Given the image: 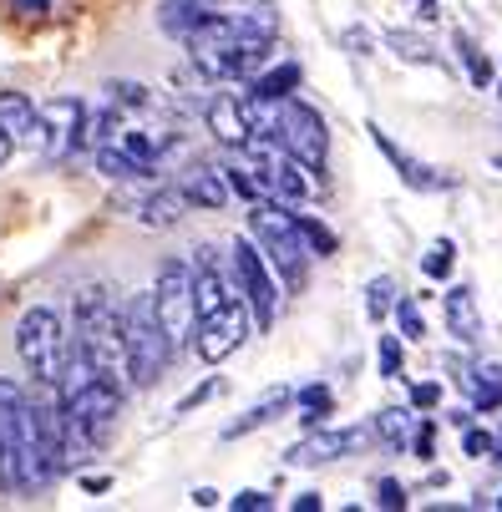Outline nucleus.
Segmentation results:
<instances>
[{
    "label": "nucleus",
    "instance_id": "obj_1",
    "mask_svg": "<svg viewBox=\"0 0 502 512\" xmlns=\"http://www.w3.org/2000/svg\"><path fill=\"white\" fill-rule=\"evenodd\" d=\"M0 487L6 492H41L51 487V472L36 452V421H31V391L0 376Z\"/></svg>",
    "mask_w": 502,
    "mask_h": 512
},
{
    "label": "nucleus",
    "instance_id": "obj_2",
    "mask_svg": "<svg viewBox=\"0 0 502 512\" xmlns=\"http://www.w3.org/2000/svg\"><path fill=\"white\" fill-rule=\"evenodd\" d=\"M249 234L259 239V249L269 254L279 284H284V295H300V289L310 284V244L300 239V218L290 203H279V198H259L249 203Z\"/></svg>",
    "mask_w": 502,
    "mask_h": 512
},
{
    "label": "nucleus",
    "instance_id": "obj_3",
    "mask_svg": "<svg viewBox=\"0 0 502 512\" xmlns=\"http://www.w3.org/2000/svg\"><path fill=\"white\" fill-rule=\"evenodd\" d=\"M122 345H127V355H122L127 386H137V391L158 386L163 371L173 365V355H178V345H173L168 330L158 325L153 295H137L132 305H122Z\"/></svg>",
    "mask_w": 502,
    "mask_h": 512
},
{
    "label": "nucleus",
    "instance_id": "obj_4",
    "mask_svg": "<svg viewBox=\"0 0 502 512\" xmlns=\"http://www.w3.org/2000/svg\"><path fill=\"white\" fill-rule=\"evenodd\" d=\"M16 355L26 365L31 381H51L61 386L66 376V355H71V335L61 325V315L51 305H31L21 320H16Z\"/></svg>",
    "mask_w": 502,
    "mask_h": 512
},
{
    "label": "nucleus",
    "instance_id": "obj_5",
    "mask_svg": "<svg viewBox=\"0 0 502 512\" xmlns=\"http://www.w3.org/2000/svg\"><path fill=\"white\" fill-rule=\"evenodd\" d=\"M229 259H234L239 300H244V305H249V315H254V330H259V335H269V330H274V320H279V300H284V284H279V274H274L269 254H259V239H254V234H239V239H234V249H229Z\"/></svg>",
    "mask_w": 502,
    "mask_h": 512
},
{
    "label": "nucleus",
    "instance_id": "obj_6",
    "mask_svg": "<svg viewBox=\"0 0 502 512\" xmlns=\"http://www.w3.org/2000/svg\"><path fill=\"white\" fill-rule=\"evenodd\" d=\"M153 310H158V325L168 330V340H173L178 350L193 345V330H198L193 264H183V259H163V264H158V279H153Z\"/></svg>",
    "mask_w": 502,
    "mask_h": 512
},
{
    "label": "nucleus",
    "instance_id": "obj_7",
    "mask_svg": "<svg viewBox=\"0 0 502 512\" xmlns=\"http://www.w3.org/2000/svg\"><path fill=\"white\" fill-rule=\"evenodd\" d=\"M274 137H279L305 168H315V173L325 178V168H330V127H325V117H320L305 97H284V102H279V132H274Z\"/></svg>",
    "mask_w": 502,
    "mask_h": 512
},
{
    "label": "nucleus",
    "instance_id": "obj_8",
    "mask_svg": "<svg viewBox=\"0 0 502 512\" xmlns=\"http://www.w3.org/2000/svg\"><path fill=\"white\" fill-rule=\"evenodd\" d=\"M381 442L371 421H355V426H315L310 436H300V442L284 452V462L290 467H325V462H340L350 452H371Z\"/></svg>",
    "mask_w": 502,
    "mask_h": 512
},
{
    "label": "nucleus",
    "instance_id": "obj_9",
    "mask_svg": "<svg viewBox=\"0 0 502 512\" xmlns=\"http://www.w3.org/2000/svg\"><path fill=\"white\" fill-rule=\"evenodd\" d=\"M249 335H254V315H249V305H244V300H229L224 310H213V315L198 320V330H193V350H198L203 365H224Z\"/></svg>",
    "mask_w": 502,
    "mask_h": 512
},
{
    "label": "nucleus",
    "instance_id": "obj_10",
    "mask_svg": "<svg viewBox=\"0 0 502 512\" xmlns=\"http://www.w3.org/2000/svg\"><path fill=\"white\" fill-rule=\"evenodd\" d=\"M41 127H46V158L66 163L71 153H82V127H87V102L82 97H51L41 107Z\"/></svg>",
    "mask_w": 502,
    "mask_h": 512
},
{
    "label": "nucleus",
    "instance_id": "obj_11",
    "mask_svg": "<svg viewBox=\"0 0 502 512\" xmlns=\"http://www.w3.org/2000/svg\"><path fill=\"white\" fill-rule=\"evenodd\" d=\"M203 122H208L213 137H219V148H229V153H244L249 137H254L249 112H244V97H234V92H213L203 102Z\"/></svg>",
    "mask_w": 502,
    "mask_h": 512
},
{
    "label": "nucleus",
    "instance_id": "obj_12",
    "mask_svg": "<svg viewBox=\"0 0 502 512\" xmlns=\"http://www.w3.org/2000/svg\"><path fill=\"white\" fill-rule=\"evenodd\" d=\"M366 132H371V142H376V153L396 168V178H401L411 193H437V188H447V178H442L437 168H426L421 158H411L391 132H381V122H366Z\"/></svg>",
    "mask_w": 502,
    "mask_h": 512
},
{
    "label": "nucleus",
    "instance_id": "obj_13",
    "mask_svg": "<svg viewBox=\"0 0 502 512\" xmlns=\"http://www.w3.org/2000/svg\"><path fill=\"white\" fill-rule=\"evenodd\" d=\"M178 188H183L188 208H208V213H224V208H229V198H234L224 163H219V168H213V163H193V168L178 178Z\"/></svg>",
    "mask_w": 502,
    "mask_h": 512
},
{
    "label": "nucleus",
    "instance_id": "obj_14",
    "mask_svg": "<svg viewBox=\"0 0 502 512\" xmlns=\"http://www.w3.org/2000/svg\"><path fill=\"white\" fill-rule=\"evenodd\" d=\"M295 411V391L290 386H269L254 406H244L229 426H224V442H239V436H249V431H259V426H274V421H284Z\"/></svg>",
    "mask_w": 502,
    "mask_h": 512
},
{
    "label": "nucleus",
    "instance_id": "obj_15",
    "mask_svg": "<svg viewBox=\"0 0 502 512\" xmlns=\"http://www.w3.org/2000/svg\"><path fill=\"white\" fill-rule=\"evenodd\" d=\"M0 127H6L16 142L26 148H46V127H41V107L26 97V92H0Z\"/></svg>",
    "mask_w": 502,
    "mask_h": 512
},
{
    "label": "nucleus",
    "instance_id": "obj_16",
    "mask_svg": "<svg viewBox=\"0 0 502 512\" xmlns=\"http://www.w3.org/2000/svg\"><path fill=\"white\" fill-rule=\"evenodd\" d=\"M183 208H188L183 188H153V193H137L132 198V218H137L142 229H178Z\"/></svg>",
    "mask_w": 502,
    "mask_h": 512
},
{
    "label": "nucleus",
    "instance_id": "obj_17",
    "mask_svg": "<svg viewBox=\"0 0 502 512\" xmlns=\"http://www.w3.org/2000/svg\"><path fill=\"white\" fill-rule=\"evenodd\" d=\"M442 310H447V335H452V340H462V345H477V340H482V310H477V300H472L467 284H452V289H447Z\"/></svg>",
    "mask_w": 502,
    "mask_h": 512
},
{
    "label": "nucleus",
    "instance_id": "obj_18",
    "mask_svg": "<svg viewBox=\"0 0 502 512\" xmlns=\"http://www.w3.org/2000/svg\"><path fill=\"white\" fill-rule=\"evenodd\" d=\"M300 82H305V66L284 56V61H269L259 77L249 82V97H254V102H284V97L300 92Z\"/></svg>",
    "mask_w": 502,
    "mask_h": 512
},
{
    "label": "nucleus",
    "instance_id": "obj_19",
    "mask_svg": "<svg viewBox=\"0 0 502 512\" xmlns=\"http://www.w3.org/2000/svg\"><path fill=\"white\" fill-rule=\"evenodd\" d=\"M92 163H97V173L112 178V183H153V178H158V168L137 163L122 142H102V148H92Z\"/></svg>",
    "mask_w": 502,
    "mask_h": 512
},
{
    "label": "nucleus",
    "instance_id": "obj_20",
    "mask_svg": "<svg viewBox=\"0 0 502 512\" xmlns=\"http://www.w3.org/2000/svg\"><path fill=\"white\" fill-rule=\"evenodd\" d=\"M198 6H203L208 16H229V21H254L259 31L279 36V16H274V6H269V0H198Z\"/></svg>",
    "mask_w": 502,
    "mask_h": 512
},
{
    "label": "nucleus",
    "instance_id": "obj_21",
    "mask_svg": "<svg viewBox=\"0 0 502 512\" xmlns=\"http://www.w3.org/2000/svg\"><path fill=\"white\" fill-rule=\"evenodd\" d=\"M203 21H208V11L198 6V0H163L158 6V31L173 36V41H188Z\"/></svg>",
    "mask_w": 502,
    "mask_h": 512
},
{
    "label": "nucleus",
    "instance_id": "obj_22",
    "mask_svg": "<svg viewBox=\"0 0 502 512\" xmlns=\"http://www.w3.org/2000/svg\"><path fill=\"white\" fill-rule=\"evenodd\" d=\"M371 426H376V436H381L391 452H411V431H416L411 406H381V411L371 416Z\"/></svg>",
    "mask_w": 502,
    "mask_h": 512
},
{
    "label": "nucleus",
    "instance_id": "obj_23",
    "mask_svg": "<svg viewBox=\"0 0 502 512\" xmlns=\"http://www.w3.org/2000/svg\"><path fill=\"white\" fill-rule=\"evenodd\" d=\"M112 142H122V148L137 158V163H148V168H158V158H163V148H168V132H148V127H122Z\"/></svg>",
    "mask_w": 502,
    "mask_h": 512
},
{
    "label": "nucleus",
    "instance_id": "obj_24",
    "mask_svg": "<svg viewBox=\"0 0 502 512\" xmlns=\"http://www.w3.org/2000/svg\"><path fill=\"white\" fill-rule=\"evenodd\" d=\"M330 401H335V396H330V386H325V381H310V386H300V391H295L300 421H305L310 431H315V426H325V416H330Z\"/></svg>",
    "mask_w": 502,
    "mask_h": 512
},
{
    "label": "nucleus",
    "instance_id": "obj_25",
    "mask_svg": "<svg viewBox=\"0 0 502 512\" xmlns=\"http://www.w3.org/2000/svg\"><path fill=\"white\" fill-rule=\"evenodd\" d=\"M381 41H386L406 66H437V51L426 46V36H416V31H386Z\"/></svg>",
    "mask_w": 502,
    "mask_h": 512
},
{
    "label": "nucleus",
    "instance_id": "obj_26",
    "mask_svg": "<svg viewBox=\"0 0 502 512\" xmlns=\"http://www.w3.org/2000/svg\"><path fill=\"white\" fill-rule=\"evenodd\" d=\"M295 218H300V239L310 244V254H315V259L340 254V239H335V229H330V224H320V218H315V213H305V208H295Z\"/></svg>",
    "mask_w": 502,
    "mask_h": 512
},
{
    "label": "nucleus",
    "instance_id": "obj_27",
    "mask_svg": "<svg viewBox=\"0 0 502 512\" xmlns=\"http://www.w3.org/2000/svg\"><path fill=\"white\" fill-rule=\"evenodd\" d=\"M396 310V279L391 274H376L366 284V320L371 325H386V315Z\"/></svg>",
    "mask_w": 502,
    "mask_h": 512
},
{
    "label": "nucleus",
    "instance_id": "obj_28",
    "mask_svg": "<svg viewBox=\"0 0 502 512\" xmlns=\"http://www.w3.org/2000/svg\"><path fill=\"white\" fill-rule=\"evenodd\" d=\"M376 371H381V381H401V371H406V345H401V330H396V335H386V330H381V340H376Z\"/></svg>",
    "mask_w": 502,
    "mask_h": 512
},
{
    "label": "nucleus",
    "instance_id": "obj_29",
    "mask_svg": "<svg viewBox=\"0 0 502 512\" xmlns=\"http://www.w3.org/2000/svg\"><path fill=\"white\" fill-rule=\"evenodd\" d=\"M452 264H457V244L442 234V239H432V249L421 254V274L426 279H447L452 274Z\"/></svg>",
    "mask_w": 502,
    "mask_h": 512
},
{
    "label": "nucleus",
    "instance_id": "obj_30",
    "mask_svg": "<svg viewBox=\"0 0 502 512\" xmlns=\"http://www.w3.org/2000/svg\"><path fill=\"white\" fill-rule=\"evenodd\" d=\"M457 51H462V66H467L472 87H492V61L477 51V41H472L467 31H457Z\"/></svg>",
    "mask_w": 502,
    "mask_h": 512
},
{
    "label": "nucleus",
    "instance_id": "obj_31",
    "mask_svg": "<svg viewBox=\"0 0 502 512\" xmlns=\"http://www.w3.org/2000/svg\"><path fill=\"white\" fill-rule=\"evenodd\" d=\"M224 173H229V188H234V193H239L244 203H259V198L269 193V188L259 183L254 163H239V158H234V163H224Z\"/></svg>",
    "mask_w": 502,
    "mask_h": 512
},
{
    "label": "nucleus",
    "instance_id": "obj_32",
    "mask_svg": "<svg viewBox=\"0 0 502 512\" xmlns=\"http://www.w3.org/2000/svg\"><path fill=\"white\" fill-rule=\"evenodd\" d=\"M411 457L416 462H432L437 457V421L426 416V411L416 416V431H411Z\"/></svg>",
    "mask_w": 502,
    "mask_h": 512
},
{
    "label": "nucleus",
    "instance_id": "obj_33",
    "mask_svg": "<svg viewBox=\"0 0 502 512\" xmlns=\"http://www.w3.org/2000/svg\"><path fill=\"white\" fill-rule=\"evenodd\" d=\"M396 330H401V340H421L426 335V315H421V305L411 295L396 300Z\"/></svg>",
    "mask_w": 502,
    "mask_h": 512
},
{
    "label": "nucleus",
    "instance_id": "obj_34",
    "mask_svg": "<svg viewBox=\"0 0 502 512\" xmlns=\"http://www.w3.org/2000/svg\"><path fill=\"white\" fill-rule=\"evenodd\" d=\"M462 457H477V462L497 457V436L482 431V426H467V431H462Z\"/></svg>",
    "mask_w": 502,
    "mask_h": 512
},
{
    "label": "nucleus",
    "instance_id": "obj_35",
    "mask_svg": "<svg viewBox=\"0 0 502 512\" xmlns=\"http://www.w3.org/2000/svg\"><path fill=\"white\" fill-rule=\"evenodd\" d=\"M107 102L112 107H148L153 97H148V87H142V82H107Z\"/></svg>",
    "mask_w": 502,
    "mask_h": 512
},
{
    "label": "nucleus",
    "instance_id": "obj_36",
    "mask_svg": "<svg viewBox=\"0 0 502 512\" xmlns=\"http://www.w3.org/2000/svg\"><path fill=\"white\" fill-rule=\"evenodd\" d=\"M219 391H224V381H219V376H208L203 386H193V391H188V396L178 401V411H173V416H188V411H198V406H208V401H213V396H219Z\"/></svg>",
    "mask_w": 502,
    "mask_h": 512
},
{
    "label": "nucleus",
    "instance_id": "obj_37",
    "mask_svg": "<svg viewBox=\"0 0 502 512\" xmlns=\"http://www.w3.org/2000/svg\"><path fill=\"white\" fill-rule=\"evenodd\" d=\"M406 401H411V411H437V406H442V386H437V381H416V386L406 391Z\"/></svg>",
    "mask_w": 502,
    "mask_h": 512
},
{
    "label": "nucleus",
    "instance_id": "obj_38",
    "mask_svg": "<svg viewBox=\"0 0 502 512\" xmlns=\"http://www.w3.org/2000/svg\"><path fill=\"white\" fill-rule=\"evenodd\" d=\"M406 502H411V497H406V487H401L396 477H381V482H376V507H386V512H401Z\"/></svg>",
    "mask_w": 502,
    "mask_h": 512
},
{
    "label": "nucleus",
    "instance_id": "obj_39",
    "mask_svg": "<svg viewBox=\"0 0 502 512\" xmlns=\"http://www.w3.org/2000/svg\"><path fill=\"white\" fill-rule=\"evenodd\" d=\"M229 507H234V512H264V507H274V497L259 492V487H244V492L229 497Z\"/></svg>",
    "mask_w": 502,
    "mask_h": 512
},
{
    "label": "nucleus",
    "instance_id": "obj_40",
    "mask_svg": "<svg viewBox=\"0 0 502 512\" xmlns=\"http://www.w3.org/2000/svg\"><path fill=\"white\" fill-rule=\"evenodd\" d=\"M340 41H345V46H350L355 56H371V46H386V41H376L371 31H361V26H350V31H345Z\"/></svg>",
    "mask_w": 502,
    "mask_h": 512
},
{
    "label": "nucleus",
    "instance_id": "obj_41",
    "mask_svg": "<svg viewBox=\"0 0 502 512\" xmlns=\"http://www.w3.org/2000/svg\"><path fill=\"white\" fill-rule=\"evenodd\" d=\"M325 502H320V492H300V497H290V512H320Z\"/></svg>",
    "mask_w": 502,
    "mask_h": 512
},
{
    "label": "nucleus",
    "instance_id": "obj_42",
    "mask_svg": "<svg viewBox=\"0 0 502 512\" xmlns=\"http://www.w3.org/2000/svg\"><path fill=\"white\" fill-rule=\"evenodd\" d=\"M472 416H477V406H472V401H467V406H457V411H447V421H452L457 431H467V426H472Z\"/></svg>",
    "mask_w": 502,
    "mask_h": 512
},
{
    "label": "nucleus",
    "instance_id": "obj_43",
    "mask_svg": "<svg viewBox=\"0 0 502 512\" xmlns=\"http://www.w3.org/2000/svg\"><path fill=\"white\" fill-rule=\"evenodd\" d=\"M107 487H112V477H102V472H87V477H82V492H92V497L107 492Z\"/></svg>",
    "mask_w": 502,
    "mask_h": 512
},
{
    "label": "nucleus",
    "instance_id": "obj_44",
    "mask_svg": "<svg viewBox=\"0 0 502 512\" xmlns=\"http://www.w3.org/2000/svg\"><path fill=\"white\" fill-rule=\"evenodd\" d=\"M416 16L421 21H437L442 16V0H416Z\"/></svg>",
    "mask_w": 502,
    "mask_h": 512
},
{
    "label": "nucleus",
    "instance_id": "obj_45",
    "mask_svg": "<svg viewBox=\"0 0 502 512\" xmlns=\"http://www.w3.org/2000/svg\"><path fill=\"white\" fill-rule=\"evenodd\" d=\"M11 153H16V137H11L6 127H0V168H6V163H11Z\"/></svg>",
    "mask_w": 502,
    "mask_h": 512
},
{
    "label": "nucleus",
    "instance_id": "obj_46",
    "mask_svg": "<svg viewBox=\"0 0 502 512\" xmlns=\"http://www.w3.org/2000/svg\"><path fill=\"white\" fill-rule=\"evenodd\" d=\"M193 507H219V492H213V487H198V492H193Z\"/></svg>",
    "mask_w": 502,
    "mask_h": 512
},
{
    "label": "nucleus",
    "instance_id": "obj_47",
    "mask_svg": "<svg viewBox=\"0 0 502 512\" xmlns=\"http://www.w3.org/2000/svg\"><path fill=\"white\" fill-rule=\"evenodd\" d=\"M492 168H497V173H502V153H497V158H492Z\"/></svg>",
    "mask_w": 502,
    "mask_h": 512
},
{
    "label": "nucleus",
    "instance_id": "obj_48",
    "mask_svg": "<svg viewBox=\"0 0 502 512\" xmlns=\"http://www.w3.org/2000/svg\"><path fill=\"white\" fill-rule=\"evenodd\" d=\"M492 507H497V512H502V492H497V497H492Z\"/></svg>",
    "mask_w": 502,
    "mask_h": 512
},
{
    "label": "nucleus",
    "instance_id": "obj_49",
    "mask_svg": "<svg viewBox=\"0 0 502 512\" xmlns=\"http://www.w3.org/2000/svg\"><path fill=\"white\" fill-rule=\"evenodd\" d=\"M497 102H502V87H497Z\"/></svg>",
    "mask_w": 502,
    "mask_h": 512
}]
</instances>
